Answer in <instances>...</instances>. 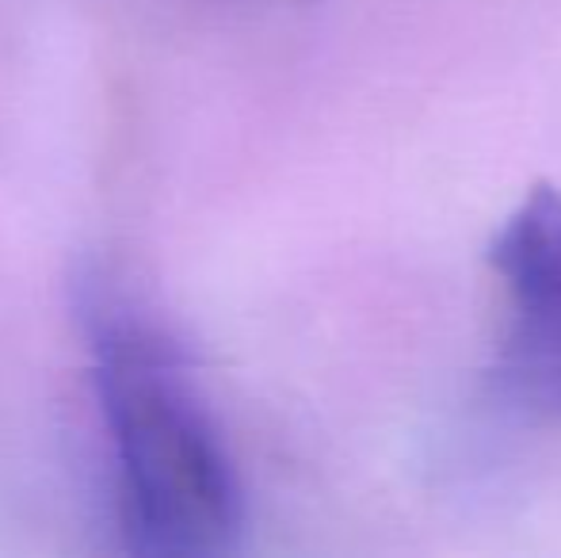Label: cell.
Returning <instances> with one entry per match:
<instances>
[{"mask_svg":"<svg viewBox=\"0 0 561 558\" xmlns=\"http://www.w3.org/2000/svg\"><path fill=\"white\" fill-rule=\"evenodd\" d=\"M508 321L496 387L516 406L561 421V187L535 184L489 246Z\"/></svg>","mask_w":561,"mask_h":558,"instance_id":"7a4b0ae2","label":"cell"},{"mask_svg":"<svg viewBox=\"0 0 561 558\" xmlns=\"http://www.w3.org/2000/svg\"><path fill=\"white\" fill-rule=\"evenodd\" d=\"M73 318L112 444L126 544L161 558L229 551L244 521L241 482L172 337L104 269L77 276Z\"/></svg>","mask_w":561,"mask_h":558,"instance_id":"6da1fadb","label":"cell"}]
</instances>
